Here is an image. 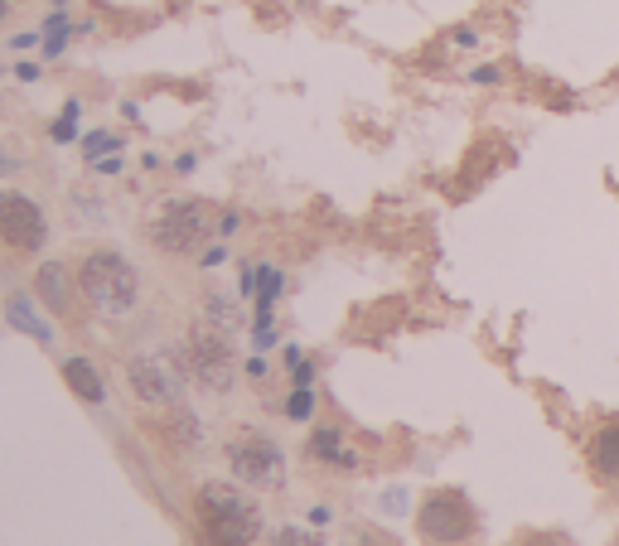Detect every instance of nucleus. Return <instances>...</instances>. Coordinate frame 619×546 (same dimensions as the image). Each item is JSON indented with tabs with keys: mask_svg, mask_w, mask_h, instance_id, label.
<instances>
[{
	"mask_svg": "<svg viewBox=\"0 0 619 546\" xmlns=\"http://www.w3.org/2000/svg\"><path fill=\"white\" fill-rule=\"evenodd\" d=\"M0 169H10V159H6V155H0Z\"/></svg>",
	"mask_w": 619,
	"mask_h": 546,
	"instance_id": "6ab92c4d",
	"label": "nucleus"
},
{
	"mask_svg": "<svg viewBox=\"0 0 619 546\" xmlns=\"http://www.w3.org/2000/svg\"><path fill=\"white\" fill-rule=\"evenodd\" d=\"M0 20H6V0H0Z\"/></svg>",
	"mask_w": 619,
	"mask_h": 546,
	"instance_id": "aec40b11",
	"label": "nucleus"
},
{
	"mask_svg": "<svg viewBox=\"0 0 619 546\" xmlns=\"http://www.w3.org/2000/svg\"><path fill=\"white\" fill-rule=\"evenodd\" d=\"M126 378H131V392L151 406H169L184 392V368L175 353H141L126 368Z\"/></svg>",
	"mask_w": 619,
	"mask_h": 546,
	"instance_id": "7ed1b4c3",
	"label": "nucleus"
},
{
	"mask_svg": "<svg viewBox=\"0 0 619 546\" xmlns=\"http://www.w3.org/2000/svg\"><path fill=\"white\" fill-rule=\"evenodd\" d=\"M228 464L237 478L247 484H281V450L261 435H243V441L228 445Z\"/></svg>",
	"mask_w": 619,
	"mask_h": 546,
	"instance_id": "0eeeda50",
	"label": "nucleus"
},
{
	"mask_svg": "<svg viewBox=\"0 0 619 546\" xmlns=\"http://www.w3.org/2000/svg\"><path fill=\"white\" fill-rule=\"evenodd\" d=\"M310 411H314V396H310V392H296V396H291V416H296V421H306Z\"/></svg>",
	"mask_w": 619,
	"mask_h": 546,
	"instance_id": "2eb2a0df",
	"label": "nucleus"
},
{
	"mask_svg": "<svg viewBox=\"0 0 619 546\" xmlns=\"http://www.w3.org/2000/svg\"><path fill=\"white\" fill-rule=\"evenodd\" d=\"M39 296H44V305L54 315H69V305H73V296H69V271H63L59 261L39 266Z\"/></svg>",
	"mask_w": 619,
	"mask_h": 546,
	"instance_id": "1a4fd4ad",
	"label": "nucleus"
},
{
	"mask_svg": "<svg viewBox=\"0 0 619 546\" xmlns=\"http://www.w3.org/2000/svg\"><path fill=\"white\" fill-rule=\"evenodd\" d=\"M204 233H208V213L204 204H169L161 218H155V247H165V251H194L204 243Z\"/></svg>",
	"mask_w": 619,
	"mask_h": 546,
	"instance_id": "423d86ee",
	"label": "nucleus"
},
{
	"mask_svg": "<svg viewBox=\"0 0 619 546\" xmlns=\"http://www.w3.org/2000/svg\"><path fill=\"white\" fill-rule=\"evenodd\" d=\"M416 523H421V532H426L431 542H465L474 532V508L460 494L445 488V494H431L426 503H421Z\"/></svg>",
	"mask_w": 619,
	"mask_h": 546,
	"instance_id": "20e7f679",
	"label": "nucleus"
},
{
	"mask_svg": "<svg viewBox=\"0 0 619 546\" xmlns=\"http://www.w3.org/2000/svg\"><path fill=\"white\" fill-rule=\"evenodd\" d=\"M63 378H69V388L83 396V402H102V378L87 358H69V363H63Z\"/></svg>",
	"mask_w": 619,
	"mask_h": 546,
	"instance_id": "9d476101",
	"label": "nucleus"
},
{
	"mask_svg": "<svg viewBox=\"0 0 619 546\" xmlns=\"http://www.w3.org/2000/svg\"><path fill=\"white\" fill-rule=\"evenodd\" d=\"M590 464H596V474L619 478V425H610V431H600L590 441Z\"/></svg>",
	"mask_w": 619,
	"mask_h": 546,
	"instance_id": "9b49d317",
	"label": "nucleus"
},
{
	"mask_svg": "<svg viewBox=\"0 0 619 546\" xmlns=\"http://www.w3.org/2000/svg\"><path fill=\"white\" fill-rule=\"evenodd\" d=\"M78 286L102 315H126L136 305V271L116 251H92L78 271Z\"/></svg>",
	"mask_w": 619,
	"mask_h": 546,
	"instance_id": "f03ea898",
	"label": "nucleus"
},
{
	"mask_svg": "<svg viewBox=\"0 0 619 546\" xmlns=\"http://www.w3.org/2000/svg\"><path fill=\"white\" fill-rule=\"evenodd\" d=\"M189 368H194V378H199L204 388H228V378H233V349H228V339L214 334V329H194V339H189Z\"/></svg>",
	"mask_w": 619,
	"mask_h": 546,
	"instance_id": "6e6552de",
	"label": "nucleus"
},
{
	"mask_svg": "<svg viewBox=\"0 0 619 546\" xmlns=\"http://www.w3.org/2000/svg\"><path fill=\"white\" fill-rule=\"evenodd\" d=\"M363 546H398V542H388V537H378V532H368Z\"/></svg>",
	"mask_w": 619,
	"mask_h": 546,
	"instance_id": "a211bd4d",
	"label": "nucleus"
},
{
	"mask_svg": "<svg viewBox=\"0 0 619 546\" xmlns=\"http://www.w3.org/2000/svg\"><path fill=\"white\" fill-rule=\"evenodd\" d=\"M271 546H320V537L300 532V527H281V532H271Z\"/></svg>",
	"mask_w": 619,
	"mask_h": 546,
	"instance_id": "4468645a",
	"label": "nucleus"
},
{
	"mask_svg": "<svg viewBox=\"0 0 619 546\" xmlns=\"http://www.w3.org/2000/svg\"><path fill=\"white\" fill-rule=\"evenodd\" d=\"M102 151H112V136H87V155H102Z\"/></svg>",
	"mask_w": 619,
	"mask_h": 546,
	"instance_id": "dca6fc26",
	"label": "nucleus"
},
{
	"mask_svg": "<svg viewBox=\"0 0 619 546\" xmlns=\"http://www.w3.org/2000/svg\"><path fill=\"white\" fill-rule=\"evenodd\" d=\"M6 319H10L16 329H24L30 339H39V343H54V329H49L44 319H39V315L30 310V300H24V296H16V300L6 305Z\"/></svg>",
	"mask_w": 619,
	"mask_h": 546,
	"instance_id": "f8f14e48",
	"label": "nucleus"
},
{
	"mask_svg": "<svg viewBox=\"0 0 619 546\" xmlns=\"http://www.w3.org/2000/svg\"><path fill=\"white\" fill-rule=\"evenodd\" d=\"M199 517H204V532L218 546H247V542H257V532H261L257 508L243 494H233L228 484L199 488Z\"/></svg>",
	"mask_w": 619,
	"mask_h": 546,
	"instance_id": "f257e3e1",
	"label": "nucleus"
},
{
	"mask_svg": "<svg viewBox=\"0 0 619 546\" xmlns=\"http://www.w3.org/2000/svg\"><path fill=\"white\" fill-rule=\"evenodd\" d=\"M523 546H566V542H561V537H528Z\"/></svg>",
	"mask_w": 619,
	"mask_h": 546,
	"instance_id": "f3484780",
	"label": "nucleus"
},
{
	"mask_svg": "<svg viewBox=\"0 0 619 546\" xmlns=\"http://www.w3.org/2000/svg\"><path fill=\"white\" fill-rule=\"evenodd\" d=\"M314 455H320V460H334V464H353L349 450H339V435H334V431H320V435H314Z\"/></svg>",
	"mask_w": 619,
	"mask_h": 546,
	"instance_id": "ddd939ff",
	"label": "nucleus"
},
{
	"mask_svg": "<svg viewBox=\"0 0 619 546\" xmlns=\"http://www.w3.org/2000/svg\"><path fill=\"white\" fill-rule=\"evenodd\" d=\"M0 237L20 251H39L49 237V223L39 204H30L24 194H0Z\"/></svg>",
	"mask_w": 619,
	"mask_h": 546,
	"instance_id": "39448f33",
	"label": "nucleus"
}]
</instances>
